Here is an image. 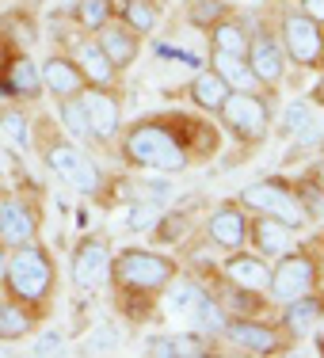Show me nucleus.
Here are the masks:
<instances>
[{"instance_id":"1","label":"nucleus","mask_w":324,"mask_h":358,"mask_svg":"<svg viewBox=\"0 0 324 358\" xmlns=\"http://www.w3.org/2000/svg\"><path fill=\"white\" fill-rule=\"evenodd\" d=\"M118 152L130 168L157 176H176L191 164V149L180 138V118H141L118 141Z\"/></svg>"},{"instance_id":"2","label":"nucleus","mask_w":324,"mask_h":358,"mask_svg":"<svg viewBox=\"0 0 324 358\" xmlns=\"http://www.w3.org/2000/svg\"><path fill=\"white\" fill-rule=\"evenodd\" d=\"M31 145L38 149L42 164L62 179L65 187H73L76 194H96L99 187H104L99 164L88 152H80L76 141H69V134H65L54 118H38V126L31 130Z\"/></svg>"},{"instance_id":"3","label":"nucleus","mask_w":324,"mask_h":358,"mask_svg":"<svg viewBox=\"0 0 324 358\" xmlns=\"http://www.w3.org/2000/svg\"><path fill=\"white\" fill-rule=\"evenodd\" d=\"M54 282H57V267L50 259V252L42 248L38 241L31 244H20V248H8V259H4V294L27 301L31 309L50 301L54 294Z\"/></svg>"},{"instance_id":"4","label":"nucleus","mask_w":324,"mask_h":358,"mask_svg":"<svg viewBox=\"0 0 324 358\" xmlns=\"http://www.w3.org/2000/svg\"><path fill=\"white\" fill-rule=\"evenodd\" d=\"M180 275V263L172 255L157 252V248H122L118 255H111V282L122 294H141V297H157L164 294V286Z\"/></svg>"},{"instance_id":"5","label":"nucleus","mask_w":324,"mask_h":358,"mask_svg":"<svg viewBox=\"0 0 324 358\" xmlns=\"http://www.w3.org/2000/svg\"><path fill=\"white\" fill-rule=\"evenodd\" d=\"M321 286V259L309 248H290L279 259H271V275H267V301L271 305H286L294 297L309 294Z\"/></svg>"},{"instance_id":"6","label":"nucleus","mask_w":324,"mask_h":358,"mask_svg":"<svg viewBox=\"0 0 324 358\" xmlns=\"http://www.w3.org/2000/svg\"><path fill=\"white\" fill-rule=\"evenodd\" d=\"M237 202H241L248 214H267V217L286 221L294 233H302V229L309 225L305 206H302V199H297V187H290L286 179H260V183L241 187Z\"/></svg>"},{"instance_id":"7","label":"nucleus","mask_w":324,"mask_h":358,"mask_svg":"<svg viewBox=\"0 0 324 358\" xmlns=\"http://www.w3.org/2000/svg\"><path fill=\"white\" fill-rule=\"evenodd\" d=\"M275 35L290 65H302V69H321L324 65V27L317 20H309L302 8H286L279 15Z\"/></svg>"},{"instance_id":"8","label":"nucleus","mask_w":324,"mask_h":358,"mask_svg":"<svg viewBox=\"0 0 324 358\" xmlns=\"http://www.w3.org/2000/svg\"><path fill=\"white\" fill-rule=\"evenodd\" d=\"M218 118L237 141H263L271 134V96L267 92H229Z\"/></svg>"},{"instance_id":"9","label":"nucleus","mask_w":324,"mask_h":358,"mask_svg":"<svg viewBox=\"0 0 324 358\" xmlns=\"http://www.w3.org/2000/svg\"><path fill=\"white\" fill-rule=\"evenodd\" d=\"M111 255H115V248H111V236L107 233H88L73 248V255H69V278H73V286L80 289V294H96V289L107 282Z\"/></svg>"},{"instance_id":"10","label":"nucleus","mask_w":324,"mask_h":358,"mask_svg":"<svg viewBox=\"0 0 324 358\" xmlns=\"http://www.w3.org/2000/svg\"><path fill=\"white\" fill-rule=\"evenodd\" d=\"M76 103H80V115H84V122H88L92 141L111 145L122 134V103H118L115 88H96V84H88V88L76 96Z\"/></svg>"},{"instance_id":"11","label":"nucleus","mask_w":324,"mask_h":358,"mask_svg":"<svg viewBox=\"0 0 324 358\" xmlns=\"http://www.w3.org/2000/svg\"><path fill=\"white\" fill-rule=\"evenodd\" d=\"M244 62H248L252 76L260 80V88L267 92V96H275V92L283 88L286 65H290V62H286L283 46H279V35H275V31H255V35H248Z\"/></svg>"},{"instance_id":"12","label":"nucleus","mask_w":324,"mask_h":358,"mask_svg":"<svg viewBox=\"0 0 324 358\" xmlns=\"http://www.w3.org/2000/svg\"><path fill=\"white\" fill-rule=\"evenodd\" d=\"M221 339L241 347V351H248V355H283L294 343L283 328H275V324H267L260 317H229Z\"/></svg>"},{"instance_id":"13","label":"nucleus","mask_w":324,"mask_h":358,"mask_svg":"<svg viewBox=\"0 0 324 358\" xmlns=\"http://www.w3.org/2000/svg\"><path fill=\"white\" fill-rule=\"evenodd\" d=\"M248 225H252V217L241 202H221L206 217V241L221 252H237L248 244Z\"/></svg>"},{"instance_id":"14","label":"nucleus","mask_w":324,"mask_h":358,"mask_svg":"<svg viewBox=\"0 0 324 358\" xmlns=\"http://www.w3.org/2000/svg\"><path fill=\"white\" fill-rule=\"evenodd\" d=\"M38 241V210L27 199H0V244L4 248H20V244Z\"/></svg>"},{"instance_id":"15","label":"nucleus","mask_w":324,"mask_h":358,"mask_svg":"<svg viewBox=\"0 0 324 358\" xmlns=\"http://www.w3.org/2000/svg\"><path fill=\"white\" fill-rule=\"evenodd\" d=\"M96 46L104 50L107 62L115 65L118 73L130 69V65L141 57V35H138L134 27H126L122 20H111L107 27H99V31H96Z\"/></svg>"},{"instance_id":"16","label":"nucleus","mask_w":324,"mask_h":358,"mask_svg":"<svg viewBox=\"0 0 324 358\" xmlns=\"http://www.w3.org/2000/svg\"><path fill=\"white\" fill-rule=\"evenodd\" d=\"M38 73H42V92L54 96V99H73L88 88L84 73L76 69V62L69 54H50L46 62L38 65Z\"/></svg>"},{"instance_id":"17","label":"nucleus","mask_w":324,"mask_h":358,"mask_svg":"<svg viewBox=\"0 0 324 358\" xmlns=\"http://www.w3.org/2000/svg\"><path fill=\"white\" fill-rule=\"evenodd\" d=\"M0 84H4V96L27 99V103H35L38 96H46V92H42V73H38V65L31 62L27 54L8 57L4 69H0Z\"/></svg>"},{"instance_id":"18","label":"nucleus","mask_w":324,"mask_h":358,"mask_svg":"<svg viewBox=\"0 0 324 358\" xmlns=\"http://www.w3.org/2000/svg\"><path fill=\"white\" fill-rule=\"evenodd\" d=\"M267 275H271V263L267 255L260 252H244L237 248L233 255L221 259V278L233 286H244V289H267Z\"/></svg>"},{"instance_id":"19","label":"nucleus","mask_w":324,"mask_h":358,"mask_svg":"<svg viewBox=\"0 0 324 358\" xmlns=\"http://www.w3.org/2000/svg\"><path fill=\"white\" fill-rule=\"evenodd\" d=\"M248 244L260 255H271V259H279L283 252H290L297 244V233L286 225V221L279 217H267V214H255L252 225H248Z\"/></svg>"},{"instance_id":"20","label":"nucleus","mask_w":324,"mask_h":358,"mask_svg":"<svg viewBox=\"0 0 324 358\" xmlns=\"http://www.w3.org/2000/svg\"><path fill=\"white\" fill-rule=\"evenodd\" d=\"M279 309H283L279 328H283L290 339H302V336H309L313 324L324 317V294H321V289H309V294H302V297H294V301L279 305Z\"/></svg>"},{"instance_id":"21","label":"nucleus","mask_w":324,"mask_h":358,"mask_svg":"<svg viewBox=\"0 0 324 358\" xmlns=\"http://www.w3.org/2000/svg\"><path fill=\"white\" fill-rule=\"evenodd\" d=\"M69 57L76 62V69L84 73V80L96 84V88H115V84H118V69L107 62V54L96 46V38L73 42V54Z\"/></svg>"},{"instance_id":"22","label":"nucleus","mask_w":324,"mask_h":358,"mask_svg":"<svg viewBox=\"0 0 324 358\" xmlns=\"http://www.w3.org/2000/svg\"><path fill=\"white\" fill-rule=\"evenodd\" d=\"M35 331V309L20 297H0V343H20Z\"/></svg>"},{"instance_id":"23","label":"nucleus","mask_w":324,"mask_h":358,"mask_svg":"<svg viewBox=\"0 0 324 358\" xmlns=\"http://www.w3.org/2000/svg\"><path fill=\"white\" fill-rule=\"evenodd\" d=\"M229 84L221 80V76L214 69H202V73H195L191 76V84H187V99H191L199 110H206V115H218V107L225 103V96H229Z\"/></svg>"},{"instance_id":"24","label":"nucleus","mask_w":324,"mask_h":358,"mask_svg":"<svg viewBox=\"0 0 324 358\" xmlns=\"http://www.w3.org/2000/svg\"><path fill=\"white\" fill-rule=\"evenodd\" d=\"M210 69H214L233 92H263L260 80H255L252 69H248V62L237 57V54H221V50H214V54H210Z\"/></svg>"},{"instance_id":"25","label":"nucleus","mask_w":324,"mask_h":358,"mask_svg":"<svg viewBox=\"0 0 324 358\" xmlns=\"http://www.w3.org/2000/svg\"><path fill=\"white\" fill-rule=\"evenodd\" d=\"M118 20L145 38V35H153V31L160 27L164 8H160V0H118Z\"/></svg>"},{"instance_id":"26","label":"nucleus","mask_w":324,"mask_h":358,"mask_svg":"<svg viewBox=\"0 0 324 358\" xmlns=\"http://www.w3.org/2000/svg\"><path fill=\"white\" fill-rule=\"evenodd\" d=\"M164 301H168V313H176V317H195V309H199V301L206 297V286L199 282V278H183L176 275L172 282L164 286Z\"/></svg>"},{"instance_id":"27","label":"nucleus","mask_w":324,"mask_h":358,"mask_svg":"<svg viewBox=\"0 0 324 358\" xmlns=\"http://www.w3.org/2000/svg\"><path fill=\"white\" fill-rule=\"evenodd\" d=\"M218 301L225 305L229 317H260L271 305L263 289H244V286H233V282H225V289L218 294Z\"/></svg>"},{"instance_id":"28","label":"nucleus","mask_w":324,"mask_h":358,"mask_svg":"<svg viewBox=\"0 0 324 358\" xmlns=\"http://www.w3.org/2000/svg\"><path fill=\"white\" fill-rule=\"evenodd\" d=\"M248 35H252V31L244 27L241 20L225 15L221 23H214V27H210V50H221V54L244 57V50H248Z\"/></svg>"},{"instance_id":"29","label":"nucleus","mask_w":324,"mask_h":358,"mask_svg":"<svg viewBox=\"0 0 324 358\" xmlns=\"http://www.w3.org/2000/svg\"><path fill=\"white\" fill-rule=\"evenodd\" d=\"M73 20L84 35H96L99 27H107L111 20H118V4L115 0H76L73 4Z\"/></svg>"},{"instance_id":"30","label":"nucleus","mask_w":324,"mask_h":358,"mask_svg":"<svg viewBox=\"0 0 324 358\" xmlns=\"http://www.w3.org/2000/svg\"><path fill=\"white\" fill-rule=\"evenodd\" d=\"M191 320H195V328H199L202 336H206V339H214V343H218V339L225 336L229 313H225V305H221L214 294H206V297L199 301V309H195V317H191Z\"/></svg>"},{"instance_id":"31","label":"nucleus","mask_w":324,"mask_h":358,"mask_svg":"<svg viewBox=\"0 0 324 358\" xmlns=\"http://www.w3.org/2000/svg\"><path fill=\"white\" fill-rule=\"evenodd\" d=\"M302 130H317L309 99H294V103H286V110H283V134L286 138H302Z\"/></svg>"},{"instance_id":"32","label":"nucleus","mask_w":324,"mask_h":358,"mask_svg":"<svg viewBox=\"0 0 324 358\" xmlns=\"http://www.w3.org/2000/svg\"><path fill=\"white\" fill-rule=\"evenodd\" d=\"M57 126H62L69 138H76V141H92L88 122H84V115H80L76 96H73V99H57Z\"/></svg>"},{"instance_id":"33","label":"nucleus","mask_w":324,"mask_h":358,"mask_svg":"<svg viewBox=\"0 0 324 358\" xmlns=\"http://www.w3.org/2000/svg\"><path fill=\"white\" fill-rule=\"evenodd\" d=\"M229 15V4L225 0H191L187 4V20L195 23V27H202V31H210L214 23H221Z\"/></svg>"},{"instance_id":"34","label":"nucleus","mask_w":324,"mask_h":358,"mask_svg":"<svg viewBox=\"0 0 324 358\" xmlns=\"http://www.w3.org/2000/svg\"><path fill=\"white\" fill-rule=\"evenodd\" d=\"M0 126H4L8 138L20 145V149H27V145H31V130H35V126L27 122V115H23V110H15V107H0Z\"/></svg>"},{"instance_id":"35","label":"nucleus","mask_w":324,"mask_h":358,"mask_svg":"<svg viewBox=\"0 0 324 358\" xmlns=\"http://www.w3.org/2000/svg\"><path fill=\"white\" fill-rule=\"evenodd\" d=\"M157 221H160V210H157V206H149V202H145V206H134V210H130V229H138V233L153 229Z\"/></svg>"},{"instance_id":"36","label":"nucleus","mask_w":324,"mask_h":358,"mask_svg":"<svg viewBox=\"0 0 324 358\" xmlns=\"http://www.w3.org/2000/svg\"><path fill=\"white\" fill-rule=\"evenodd\" d=\"M62 343H65V339L57 336V331H46V336H42L38 343L31 347V355H38V358H46V355H62V351H65Z\"/></svg>"},{"instance_id":"37","label":"nucleus","mask_w":324,"mask_h":358,"mask_svg":"<svg viewBox=\"0 0 324 358\" xmlns=\"http://www.w3.org/2000/svg\"><path fill=\"white\" fill-rule=\"evenodd\" d=\"M297 8H302V12L309 15V20H317L321 27H324V0H302Z\"/></svg>"},{"instance_id":"38","label":"nucleus","mask_w":324,"mask_h":358,"mask_svg":"<svg viewBox=\"0 0 324 358\" xmlns=\"http://www.w3.org/2000/svg\"><path fill=\"white\" fill-rule=\"evenodd\" d=\"M309 103H317L324 110V73H321V80L313 84V92H309Z\"/></svg>"},{"instance_id":"39","label":"nucleus","mask_w":324,"mask_h":358,"mask_svg":"<svg viewBox=\"0 0 324 358\" xmlns=\"http://www.w3.org/2000/svg\"><path fill=\"white\" fill-rule=\"evenodd\" d=\"M313 179H317V187H321V191H324V160H321V164H317V176H313Z\"/></svg>"},{"instance_id":"40","label":"nucleus","mask_w":324,"mask_h":358,"mask_svg":"<svg viewBox=\"0 0 324 358\" xmlns=\"http://www.w3.org/2000/svg\"><path fill=\"white\" fill-rule=\"evenodd\" d=\"M4 259H8V248L0 244V282H4Z\"/></svg>"},{"instance_id":"41","label":"nucleus","mask_w":324,"mask_h":358,"mask_svg":"<svg viewBox=\"0 0 324 358\" xmlns=\"http://www.w3.org/2000/svg\"><path fill=\"white\" fill-rule=\"evenodd\" d=\"M317 289H321V294H324V271H321V286H317Z\"/></svg>"},{"instance_id":"42","label":"nucleus","mask_w":324,"mask_h":358,"mask_svg":"<svg viewBox=\"0 0 324 358\" xmlns=\"http://www.w3.org/2000/svg\"><path fill=\"white\" fill-rule=\"evenodd\" d=\"M0 69H4V65H0ZM0 96H4V84H0Z\"/></svg>"}]
</instances>
